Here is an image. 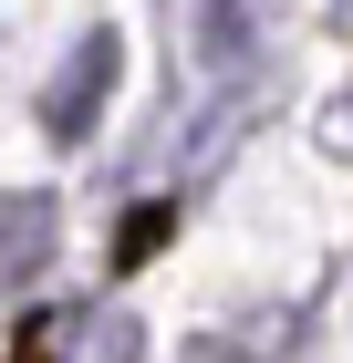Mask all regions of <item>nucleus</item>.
Here are the masks:
<instances>
[{
    "instance_id": "f257e3e1",
    "label": "nucleus",
    "mask_w": 353,
    "mask_h": 363,
    "mask_svg": "<svg viewBox=\"0 0 353 363\" xmlns=\"http://www.w3.org/2000/svg\"><path fill=\"white\" fill-rule=\"evenodd\" d=\"M114 73H125V42H114V31H83L73 62L42 84V125H53V145H83V135H94V114H104Z\"/></svg>"
},
{
    "instance_id": "f03ea898",
    "label": "nucleus",
    "mask_w": 353,
    "mask_h": 363,
    "mask_svg": "<svg viewBox=\"0 0 353 363\" xmlns=\"http://www.w3.org/2000/svg\"><path fill=\"white\" fill-rule=\"evenodd\" d=\"M260 21H271V0H197V21H188L197 73H239L260 52Z\"/></svg>"
},
{
    "instance_id": "7ed1b4c3",
    "label": "nucleus",
    "mask_w": 353,
    "mask_h": 363,
    "mask_svg": "<svg viewBox=\"0 0 353 363\" xmlns=\"http://www.w3.org/2000/svg\"><path fill=\"white\" fill-rule=\"evenodd\" d=\"M42 259H53V197H42V187H11V197H0V280L42 270Z\"/></svg>"
},
{
    "instance_id": "20e7f679",
    "label": "nucleus",
    "mask_w": 353,
    "mask_h": 363,
    "mask_svg": "<svg viewBox=\"0 0 353 363\" xmlns=\"http://www.w3.org/2000/svg\"><path fill=\"white\" fill-rule=\"evenodd\" d=\"M73 342H83L73 363H136V353H146V333L125 322V311H94V322H73Z\"/></svg>"
},
{
    "instance_id": "39448f33",
    "label": "nucleus",
    "mask_w": 353,
    "mask_h": 363,
    "mask_svg": "<svg viewBox=\"0 0 353 363\" xmlns=\"http://www.w3.org/2000/svg\"><path fill=\"white\" fill-rule=\"evenodd\" d=\"M332 21H343V31H353V0H332Z\"/></svg>"
}]
</instances>
